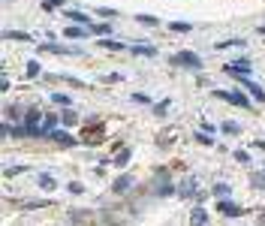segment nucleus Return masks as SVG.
Here are the masks:
<instances>
[{
	"mask_svg": "<svg viewBox=\"0 0 265 226\" xmlns=\"http://www.w3.org/2000/svg\"><path fill=\"white\" fill-rule=\"evenodd\" d=\"M169 63H172V66H178V69H190V72H202V69H205V60H202L196 51H190V48L175 51V54L169 57Z\"/></svg>",
	"mask_w": 265,
	"mask_h": 226,
	"instance_id": "f03ea898",
	"label": "nucleus"
},
{
	"mask_svg": "<svg viewBox=\"0 0 265 226\" xmlns=\"http://www.w3.org/2000/svg\"><path fill=\"white\" fill-rule=\"evenodd\" d=\"M130 100H133V103H139V106H154V103H151V97H148V94H133V97H130Z\"/></svg>",
	"mask_w": 265,
	"mask_h": 226,
	"instance_id": "37998d69",
	"label": "nucleus"
},
{
	"mask_svg": "<svg viewBox=\"0 0 265 226\" xmlns=\"http://www.w3.org/2000/svg\"><path fill=\"white\" fill-rule=\"evenodd\" d=\"M24 172H27V166H6V169H3V178L12 181L15 175H24Z\"/></svg>",
	"mask_w": 265,
	"mask_h": 226,
	"instance_id": "4c0bfd02",
	"label": "nucleus"
},
{
	"mask_svg": "<svg viewBox=\"0 0 265 226\" xmlns=\"http://www.w3.org/2000/svg\"><path fill=\"white\" fill-rule=\"evenodd\" d=\"M199 127H202L205 133H217V130H220V127H214V124H211L208 118H202V121H199Z\"/></svg>",
	"mask_w": 265,
	"mask_h": 226,
	"instance_id": "c03bdc74",
	"label": "nucleus"
},
{
	"mask_svg": "<svg viewBox=\"0 0 265 226\" xmlns=\"http://www.w3.org/2000/svg\"><path fill=\"white\" fill-rule=\"evenodd\" d=\"M63 15H66L72 24H87V27L94 24V21H91V15H84V12H78V9H63Z\"/></svg>",
	"mask_w": 265,
	"mask_h": 226,
	"instance_id": "5701e85b",
	"label": "nucleus"
},
{
	"mask_svg": "<svg viewBox=\"0 0 265 226\" xmlns=\"http://www.w3.org/2000/svg\"><path fill=\"white\" fill-rule=\"evenodd\" d=\"M238 85H241V88H244V91H247V94L253 97V103H259V106L265 103V88L259 85V82H253L250 76H244V79H241Z\"/></svg>",
	"mask_w": 265,
	"mask_h": 226,
	"instance_id": "6e6552de",
	"label": "nucleus"
},
{
	"mask_svg": "<svg viewBox=\"0 0 265 226\" xmlns=\"http://www.w3.org/2000/svg\"><path fill=\"white\" fill-rule=\"evenodd\" d=\"M130 163H133V148H127V145H124L118 154H112V166H115V169H121V172H124Z\"/></svg>",
	"mask_w": 265,
	"mask_h": 226,
	"instance_id": "ddd939ff",
	"label": "nucleus"
},
{
	"mask_svg": "<svg viewBox=\"0 0 265 226\" xmlns=\"http://www.w3.org/2000/svg\"><path fill=\"white\" fill-rule=\"evenodd\" d=\"M60 36H63V39H84V36H94V33H91L87 24H66Z\"/></svg>",
	"mask_w": 265,
	"mask_h": 226,
	"instance_id": "f8f14e48",
	"label": "nucleus"
},
{
	"mask_svg": "<svg viewBox=\"0 0 265 226\" xmlns=\"http://www.w3.org/2000/svg\"><path fill=\"white\" fill-rule=\"evenodd\" d=\"M39 127H42V139H48V136H51V133L60 127V115H51V112H45V118H42V124H39Z\"/></svg>",
	"mask_w": 265,
	"mask_h": 226,
	"instance_id": "dca6fc26",
	"label": "nucleus"
},
{
	"mask_svg": "<svg viewBox=\"0 0 265 226\" xmlns=\"http://www.w3.org/2000/svg\"><path fill=\"white\" fill-rule=\"evenodd\" d=\"M112 82H124L121 72H112V76H103V85H112Z\"/></svg>",
	"mask_w": 265,
	"mask_h": 226,
	"instance_id": "a18cd8bd",
	"label": "nucleus"
},
{
	"mask_svg": "<svg viewBox=\"0 0 265 226\" xmlns=\"http://www.w3.org/2000/svg\"><path fill=\"white\" fill-rule=\"evenodd\" d=\"M217 211H220L223 217H244L250 208H247V205H238V202H232V199L226 196V199H217Z\"/></svg>",
	"mask_w": 265,
	"mask_h": 226,
	"instance_id": "0eeeda50",
	"label": "nucleus"
},
{
	"mask_svg": "<svg viewBox=\"0 0 265 226\" xmlns=\"http://www.w3.org/2000/svg\"><path fill=\"white\" fill-rule=\"evenodd\" d=\"M51 205H54L51 199H27V202H21L18 208H21L24 214H33V211H48Z\"/></svg>",
	"mask_w": 265,
	"mask_h": 226,
	"instance_id": "4468645a",
	"label": "nucleus"
},
{
	"mask_svg": "<svg viewBox=\"0 0 265 226\" xmlns=\"http://www.w3.org/2000/svg\"><path fill=\"white\" fill-rule=\"evenodd\" d=\"M42 118H45V112H42L39 106H27V115H24V124H27V127L42 124Z\"/></svg>",
	"mask_w": 265,
	"mask_h": 226,
	"instance_id": "aec40b11",
	"label": "nucleus"
},
{
	"mask_svg": "<svg viewBox=\"0 0 265 226\" xmlns=\"http://www.w3.org/2000/svg\"><path fill=\"white\" fill-rule=\"evenodd\" d=\"M54 9H66V0H42V12H54Z\"/></svg>",
	"mask_w": 265,
	"mask_h": 226,
	"instance_id": "58836bf2",
	"label": "nucleus"
},
{
	"mask_svg": "<svg viewBox=\"0 0 265 226\" xmlns=\"http://www.w3.org/2000/svg\"><path fill=\"white\" fill-rule=\"evenodd\" d=\"M97 45H100V48H106V51H124V48H130L127 42H121V39H109V36H100V39H97Z\"/></svg>",
	"mask_w": 265,
	"mask_h": 226,
	"instance_id": "a211bd4d",
	"label": "nucleus"
},
{
	"mask_svg": "<svg viewBox=\"0 0 265 226\" xmlns=\"http://www.w3.org/2000/svg\"><path fill=\"white\" fill-rule=\"evenodd\" d=\"M66 190H69V193H72V196H81V193H84V190H87V187H84V184H81V181H69V184H66Z\"/></svg>",
	"mask_w": 265,
	"mask_h": 226,
	"instance_id": "79ce46f5",
	"label": "nucleus"
},
{
	"mask_svg": "<svg viewBox=\"0 0 265 226\" xmlns=\"http://www.w3.org/2000/svg\"><path fill=\"white\" fill-rule=\"evenodd\" d=\"M232 66H238V69H244V72H250V69H253V60H250V57L244 54V57H235V60H232Z\"/></svg>",
	"mask_w": 265,
	"mask_h": 226,
	"instance_id": "ea45409f",
	"label": "nucleus"
},
{
	"mask_svg": "<svg viewBox=\"0 0 265 226\" xmlns=\"http://www.w3.org/2000/svg\"><path fill=\"white\" fill-rule=\"evenodd\" d=\"M39 51H42V54H60V57H63V54H69V57H81V54H84V48H78V45H66V42L60 45V42H51V39H45V42L39 45Z\"/></svg>",
	"mask_w": 265,
	"mask_h": 226,
	"instance_id": "20e7f679",
	"label": "nucleus"
},
{
	"mask_svg": "<svg viewBox=\"0 0 265 226\" xmlns=\"http://www.w3.org/2000/svg\"><path fill=\"white\" fill-rule=\"evenodd\" d=\"M232 157H235V163H241V166H253V157H250V151H244V148L232 151Z\"/></svg>",
	"mask_w": 265,
	"mask_h": 226,
	"instance_id": "e433bc0d",
	"label": "nucleus"
},
{
	"mask_svg": "<svg viewBox=\"0 0 265 226\" xmlns=\"http://www.w3.org/2000/svg\"><path fill=\"white\" fill-rule=\"evenodd\" d=\"M57 82H63V85H69V88H75V91H84V88H87L81 79H75V76H66V72H63V76H57Z\"/></svg>",
	"mask_w": 265,
	"mask_h": 226,
	"instance_id": "72a5a7b5",
	"label": "nucleus"
},
{
	"mask_svg": "<svg viewBox=\"0 0 265 226\" xmlns=\"http://www.w3.org/2000/svg\"><path fill=\"white\" fill-rule=\"evenodd\" d=\"M220 133H226V136H238V133H241V124H238V121H223V124H220Z\"/></svg>",
	"mask_w": 265,
	"mask_h": 226,
	"instance_id": "c9c22d12",
	"label": "nucleus"
},
{
	"mask_svg": "<svg viewBox=\"0 0 265 226\" xmlns=\"http://www.w3.org/2000/svg\"><path fill=\"white\" fill-rule=\"evenodd\" d=\"M130 51H133L136 57H157V48H154V45H148V42H133V45H130Z\"/></svg>",
	"mask_w": 265,
	"mask_h": 226,
	"instance_id": "6ab92c4d",
	"label": "nucleus"
},
{
	"mask_svg": "<svg viewBox=\"0 0 265 226\" xmlns=\"http://www.w3.org/2000/svg\"><path fill=\"white\" fill-rule=\"evenodd\" d=\"M103 21H115V18H121V12L118 9H112V6H100V9H94Z\"/></svg>",
	"mask_w": 265,
	"mask_h": 226,
	"instance_id": "2f4dec72",
	"label": "nucleus"
},
{
	"mask_svg": "<svg viewBox=\"0 0 265 226\" xmlns=\"http://www.w3.org/2000/svg\"><path fill=\"white\" fill-rule=\"evenodd\" d=\"M136 24H142V27H160V18L148 15V12H136Z\"/></svg>",
	"mask_w": 265,
	"mask_h": 226,
	"instance_id": "393cba45",
	"label": "nucleus"
},
{
	"mask_svg": "<svg viewBox=\"0 0 265 226\" xmlns=\"http://www.w3.org/2000/svg\"><path fill=\"white\" fill-rule=\"evenodd\" d=\"M253 148H256V151H265V139H256V142H253Z\"/></svg>",
	"mask_w": 265,
	"mask_h": 226,
	"instance_id": "09e8293b",
	"label": "nucleus"
},
{
	"mask_svg": "<svg viewBox=\"0 0 265 226\" xmlns=\"http://www.w3.org/2000/svg\"><path fill=\"white\" fill-rule=\"evenodd\" d=\"M208 193H211V190H208ZM208 193H205V190H202V187H199V193H196V199H193V202H199V205H202V202H205V199H208Z\"/></svg>",
	"mask_w": 265,
	"mask_h": 226,
	"instance_id": "49530a36",
	"label": "nucleus"
},
{
	"mask_svg": "<svg viewBox=\"0 0 265 226\" xmlns=\"http://www.w3.org/2000/svg\"><path fill=\"white\" fill-rule=\"evenodd\" d=\"M91 33L94 36H115V30H112V21H97V24H91Z\"/></svg>",
	"mask_w": 265,
	"mask_h": 226,
	"instance_id": "a878e982",
	"label": "nucleus"
},
{
	"mask_svg": "<svg viewBox=\"0 0 265 226\" xmlns=\"http://www.w3.org/2000/svg\"><path fill=\"white\" fill-rule=\"evenodd\" d=\"M169 106H172V100H169V97H166V100H160V103H154V106H151V115H154V118H160V121H163V118H166V115H169Z\"/></svg>",
	"mask_w": 265,
	"mask_h": 226,
	"instance_id": "b1692460",
	"label": "nucleus"
},
{
	"mask_svg": "<svg viewBox=\"0 0 265 226\" xmlns=\"http://www.w3.org/2000/svg\"><path fill=\"white\" fill-rule=\"evenodd\" d=\"M211 196H217V199H226V196H232V184H226V181H217V184L211 187Z\"/></svg>",
	"mask_w": 265,
	"mask_h": 226,
	"instance_id": "bb28decb",
	"label": "nucleus"
},
{
	"mask_svg": "<svg viewBox=\"0 0 265 226\" xmlns=\"http://www.w3.org/2000/svg\"><path fill=\"white\" fill-rule=\"evenodd\" d=\"M175 133H178V130H166V136H157V145H160V148H169V145L175 142Z\"/></svg>",
	"mask_w": 265,
	"mask_h": 226,
	"instance_id": "a19ab883",
	"label": "nucleus"
},
{
	"mask_svg": "<svg viewBox=\"0 0 265 226\" xmlns=\"http://www.w3.org/2000/svg\"><path fill=\"white\" fill-rule=\"evenodd\" d=\"M48 142H54L57 148H75V145H81V139H78V136H72V133H69V127H63V124H60V127L48 136Z\"/></svg>",
	"mask_w": 265,
	"mask_h": 226,
	"instance_id": "39448f33",
	"label": "nucleus"
},
{
	"mask_svg": "<svg viewBox=\"0 0 265 226\" xmlns=\"http://www.w3.org/2000/svg\"><path fill=\"white\" fill-rule=\"evenodd\" d=\"M196 193H199V178L178 181V199H196Z\"/></svg>",
	"mask_w": 265,
	"mask_h": 226,
	"instance_id": "9b49d317",
	"label": "nucleus"
},
{
	"mask_svg": "<svg viewBox=\"0 0 265 226\" xmlns=\"http://www.w3.org/2000/svg\"><path fill=\"white\" fill-rule=\"evenodd\" d=\"M60 124L72 130V127H78V124H81V115H78L72 106H66V109H60Z\"/></svg>",
	"mask_w": 265,
	"mask_h": 226,
	"instance_id": "2eb2a0df",
	"label": "nucleus"
},
{
	"mask_svg": "<svg viewBox=\"0 0 265 226\" xmlns=\"http://www.w3.org/2000/svg\"><path fill=\"white\" fill-rule=\"evenodd\" d=\"M66 220H69V223H94V214H91V211H69Z\"/></svg>",
	"mask_w": 265,
	"mask_h": 226,
	"instance_id": "cd10ccee",
	"label": "nucleus"
},
{
	"mask_svg": "<svg viewBox=\"0 0 265 226\" xmlns=\"http://www.w3.org/2000/svg\"><path fill=\"white\" fill-rule=\"evenodd\" d=\"M193 139H196L199 145H205V148H214V133H205L202 127H199V130L193 133Z\"/></svg>",
	"mask_w": 265,
	"mask_h": 226,
	"instance_id": "7c9ffc66",
	"label": "nucleus"
},
{
	"mask_svg": "<svg viewBox=\"0 0 265 226\" xmlns=\"http://www.w3.org/2000/svg\"><path fill=\"white\" fill-rule=\"evenodd\" d=\"M24 76H27V79H39V76H42V63H39V60H27Z\"/></svg>",
	"mask_w": 265,
	"mask_h": 226,
	"instance_id": "473e14b6",
	"label": "nucleus"
},
{
	"mask_svg": "<svg viewBox=\"0 0 265 226\" xmlns=\"http://www.w3.org/2000/svg\"><path fill=\"white\" fill-rule=\"evenodd\" d=\"M211 97L214 100H223V103H229V106H235V109H244V112H253V97L238 85V88H232V91H211Z\"/></svg>",
	"mask_w": 265,
	"mask_h": 226,
	"instance_id": "f257e3e1",
	"label": "nucleus"
},
{
	"mask_svg": "<svg viewBox=\"0 0 265 226\" xmlns=\"http://www.w3.org/2000/svg\"><path fill=\"white\" fill-rule=\"evenodd\" d=\"M217 48H220V51H226V48H244V36H232V39H220V42H217Z\"/></svg>",
	"mask_w": 265,
	"mask_h": 226,
	"instance_id": "c85d7f7f",
	"label": "nucleus"
},
{
	"mask_svg": "<svg viewBox=\"0 0 265 226\" xmlns=\"http://www.w3.org/2000/svg\"><path fill=\"white\" fill-rule=\"evenodd\" d=\"M36 184H39L42 190H48V193H54V190H57V178H54V175H48V172H39V175H36Z\"/></svg>",
	"mask_w": 265,
	"mask_h": 226,
	"instance_id": "412c9836",
	"label": "nucleus"
},
{
	"mask_svg": "<svg viewBox=\"0 0 265 226\" xmlns=\"http://www.w3.org/2000/svg\"><path fill=\"white\" fill-rule=\"evenodd\" d=\"M51 103L60 106V109H66V106H72V97H69L66 91H54V94H51Z\"/></svg>",
	"mask_w": 265,
	"mask_h": 226,
	"instance_id": "c756f323",
	"label": "nucleus"
},
{
	"mask_svg": "<svg viewBox=\"0 0 265 226\" xmlns=\"http://www.w3.org/2000/svg\"><path fill=\"white\" fill-rule=\"evenodd\" d=\"M256 33H259V36H265V24H259V27H256Z\"/></svg>",
	"mask_w": 265,
	"mask_h": 226,
	"instance_id": "8fccbe9b",
	"label": "nucleus"
},
{
	"mask_svg": "<svg viewBox=\"0 0 265 226\" xmlns=\"http://www.w3.org/2000/svg\"><path fill=\"white\" fill-rule=\"evenodd\" d=\"M136 190V178L124 169L115 181H112V196H127V193H133Z\"/></svg>",
	"mask_w": 265,
	"mask_h": 226,
	"instance_id": "423d86ee",
	"label": "nucleus"
},
{
	"mask_svg": "<svg viewBox=\"0 0 265 226\" xmlns=\"http://www.w3.org/2000/svg\"><path fill=\"white\" fill-rule=\"evenodd\" d=\"M256 226H265V208L259 211V214H256Z\"/></svg>",
	"mask_w": 265,
	"mask_h": 226,
	"instance_id": "de8ad7c7",
	"label": "nucleus"
},
{
	"mask_svg": "<svg viewBox=\"0 0 265 226\" xmlns=\"http://www.w3.org/2000/svg\"><path fill=\"white\" fill-rule=\"evenodd\" d=\"M169 30L172 33H193V24L190 21H169Z\"/></svg>",
	"mask_w": 265,
	"mask_h": 226,
	"instance_id": "f704fd0d",
	"label": "nucleus"
},
{
	"mask_svg": "<svg viewBox=\"0 0 265 226\" xmlns=\"http://www.w3.org/2000/svg\"><path fill=\"white\" fill-rule=\"evenodd\" d=\"M3 39H6V42H33V36H30L27 30H12V27L3 30Z\"/></svg>",
	"mask_w": 265,
	"mask_h": 226,
	"instance_id": "f3484780",
	"label": "nucleus"
},
{
	"mask_svg": "<svg viewBox=\"0 0 265 226\" xmlns=\"http://www.w3.org/2000/svg\"><path fill=\"white\" fill-rule=\"evenodd\" d=\"M78 139H81V145L94 148V145H103V142L109 139V130H106V124H103V121H97V124H84Z\"/></svg>",
	"mask_w": 265,
	"mask_h": 226,
	"instance_id": "7ed1b4c3",
	"label": "nucleus"
},
{
	"mask_svg": "<svg viewBox=\"0 0 265 226\" xmlns=\"http://www.w3.org/2000/svg\"><path fill=\"white\" fill-rule=\"evenodd\" d=\"M24 115H27V106H21V103H6L3 106V118L12 121V124H24Z\"/></svg>",
	"mask_w": 265,
	"mask_h": 226,
	"instance_id": "1a4fd4ad",
	"label": "nucleus"
},
{
	"mask_svg": "<svg viewBox=\"0 0 265 226\" xmlns=\"http://www.w3.org/2000/svg\"><path fill=\"white\" fill-rule=\"evenodd\" d=\"M187 223H190V226H211V214H208V208L196 202V205L190 208V217H187Z\"/></svg>",
	"mask_w": 265,
	"mask_h": 226,
	"instance_id": "9d476101",
	"label": "nucleus"
},
{
	"mask_svg": "<svg viewBox=\"0 0 265 226\" xmlns=\"http://www.w3.org/2000/svg\"><path fill=\"white\" fill-rule=\"evenodd\" d=\"M72 226H91V223H72Z\"/></svg>",
	"mask_w": 265,
	"mask_h": 226,
	"instance_id": "3c124183",
	"label": "nucleus"
},
{
	"mask_svg": "<svg viewBox=\"0 0 265 226\" xmlns=\"http://www.w3.org/2000/svg\"><path fill=\"white\" fill-rule=\"evenodd\" d=\"M250 190L265 193V169H253L250 172Z\"/></svg>",
	"mask_w": 265,
	"mask_h": 226,
	"instance_id": "4be33fe9",
	"label": "nucleus"
}]
</instances>
